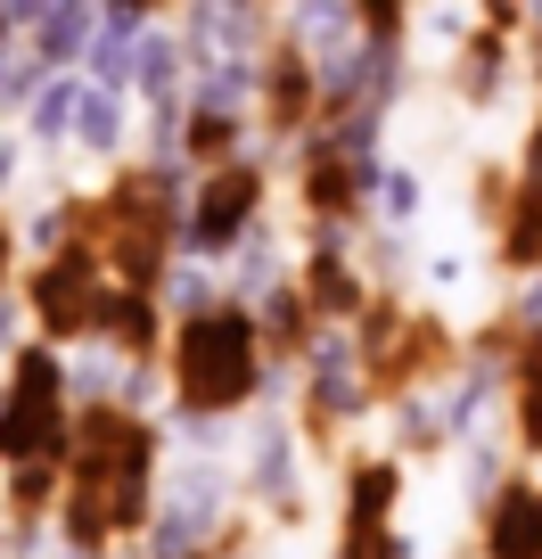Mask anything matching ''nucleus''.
Masks as SVG:
<instances>
[{"label": "nucleus", "instance_id": "f257e3e1", "mask_svg": "<svg viewBox=\"0 0 542 559\" xmlns=\"http://www.w3.org/2000/svg\"><path fill=\"white\" fill-rule=\"evenodd\" d=\"M148 428L123 412H91L83 437H74V469H67V535L74 543H107L141 519L148 502Z\"/></svg>", "mask_w": 542, "mask_h": 559}, {"label": "nucleus", "instance_id": "f03ea898", "mask_svg": "<svg viewBox=\"0 0 542 559\" xmlns=\"http://www.w3.org/2000/svg\"><path fill=\"white\" fill-rule=\"evenodd\" d=\"M173 370H181V403H190V412H230V403L255 395V330H246L239 313L181 321Z\"/></svg>", "mask_w": 542, "mask_h": 559}, {"label": "nucleus", "instance_id": "7ed1b4c3", "mask_svg": "<svg viewBox=\"0 0 542 559\" xmlns=\"http://www.w3.org/2000/svg\"><path fill=\"white\" fill-rule=\"evenodd\" d=\"M58 395H67V370L58 354H25L17 386H9V412H0V461H50L58 453Z\"/></svg>", "mask_w": 542, "mask_h": 559}, {"label": "nucleus", "instance_id": "20e7f679", "mask_svg": "<svg viewBox=\"0 0 542 559\" xmlns=\"http://www.w3.org/2000/svg\"><path fill=\"white\" fill-rule=\"evenodd\" d=\"M99 305H107V288H99V263H91V255H50V263H41V280H34V313L50 321L58 337L99 330Z\"/></svg>", "mask_w": 542, "mask_h": 559}, {"label": "nucleus", "instance_id": "39448f33", "mask_svg": "<svg viewBox=\"0 0 542 559\" xmlns=\"http://www.w3.org/2000/svg\"><path fill=\"white\" fill-rule=\"evenodd\" d=\"M255 198H263V174L255 165H222V174L197 190V206H190V239L197 247H230L246 230V214H255Z\"/></svg>", "mask_w": 542, "mask_h": 559}, {"label": "nucleus", "instance_id": "423d86ee", "mask_svg": "<svg viewBox=\"0 0 542 559\" xmlns=\"http://www.w3.org/2000/svg\"><path fill=\"white\" fill-rule=\"evenodd\" d=\"M485 559H542V493H502L485 519Z\"/></svg>", "mask_w": 542, "mask_h": 559}, {"label": "nucleus", "instance_id": "0eeeda50", "mask_svg": "<svg viewBox=\"0 0 542 559\" xmlns=\"http://www.w3.org/2000/svg\"><path fill=\"white\" fill-rule=\"evenodd\" d=\"M502 255L518 263V272H542V140H534V157H526V198H518V214H509Z\"/></svg>", "mask_w": 542, "mask_h": 559}, {"label": "nucleus", "instance_id": "6e6552de", "mask_svg": "<svg viewBox=\"0 0 542 559\" xmlns=\"http://www.w3.org/2000/svg\"><path fill=\"white\" fill-rule=\"evenodd\" d=\"M297 41L337 58V50L353 41V9H346V0H297Z\"/></svg>", "mask_w": 542, "mask_h": 559}, {"label": "nucleus", "instance_id": "1a4fd4ad", "mask_svg": "<svg viewBox=\"0 0 542 559\" xmlns=\"http://www.w3.org/2000/svg\"><path fill=\"white\" fill-rule=\"evenodd\" d=\"M518 428L526 444H542V330L518 346Z\"/></svg>", "mask_w": 542, "mask_h": 559}, {"label": "nucleus", "instance_id": "9d476101", "mask_svg": "<svg viewBox=\"0 0 542 559\" xmlns=\"http://www.w3.org/2000/svg\"><path fill=\"white\" fill-rule=\"evenodd\" d=\"M304 297H313L321 313H353V297H362V288L346 280V263H337V255H313V263H304Z\"/></svg>", "mask_w": 542, "mask_h": 559}, {"label": "nucleus", "instance_id": "9b49d317", "mask_svg": "<svg viewBox=\"0 0 542 559\" xmlns=\"http://www.w3.org/2000/svg\"><path fill=\"white\" fill-rule=\"evenodd\" d=\"M74 140H83V148H116V140H123V107L107 99V91H83V116H74Z\"/></svg>", "mask_w": 542, "mask_h": 559}, {"label": "nucleus", "instance_id": "f8f14e48", "mask_svg": "<svg viewBox=\"0 0 542 559\" xmlns=\"http://www.w3.org/2000/svg\"><path fill=\"white\" fill-rule=\"evenodd\" d=\"M74 116H83V91H74V83L41 91V99H34V140H50V148H58V140L74 132Z\"/></svg>", "mask_w": 542, "mask_h": 559}, {"label": "nucleus", "instance_id": "ddd939ff", "mask_svg": "<svg viewBox=\"0 0 542 559\" xmlns=\"http://www.w3.org/2000/svg\"><path fill=\"white\" fill-rule=\"evenodd\" d=\"M132 83L148 91V99H173V83H181V50L173 41H141V74Z\"/></svg>", "mask_w": 542, "mask_h": 559}, {"label": "nucleus", "instance_id": "4468645a", "mask_svg": "<svg viewBox=\"0 0 542 559\" xmlns=\"http://www.w3.org/2000/svg\"><path fill=\"white\" fill-rule=\"evenodd\" d=\"M370 198H378L386 223H411V214H420V181H411V174H378V181H370Z\"/></svg>", "mask_w": 542, "mask_h": 559}, {"label": "nucleus", "instance_id": "2eb2a0df", "mask_svg": "<svg viewBox=\"0 0 542 559\" xmlns=\"http://www.w3.org/2000/svg\"><path fill=\"white\" fill-rule=\"evenodd\" d=\"M116 9H148V0H116Z\"/></svg>", "mask_w": 542, "mask_h": 559}]
</instances>
